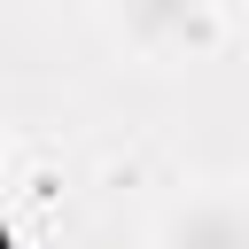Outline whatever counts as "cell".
Wrapping results in <instances>:
<instances>
[{
	"label": "cell",
	"instance_id": "obj_4",
	"mask_svg": "<svg viewBox=\"0 0 249 249\" xmlns=\"http://www.w3.org/2000/svg\"><path fill=\"white\" fill-rule=\"evenodd\" d=\"M0 249H16V233H8V218H0Z\"/></svg>",
	"mask_w": 249,
	"mask_h": 249
},
{
	"label": "cell",
	"instance_id": "obj_2",
	"mask_svg": "<svg viewBox=\"0 0 249 249\" xmlns=\"http://www.w3.org/2000/svg\"><path fill=\"white\" fill-rule=\"evenodd\" d=\"M148 249H249V179H202L148 218Z\"/></svg>",
	"mask_w": 249,
	"mask_h": 249
},
{
	"label": "cell",
	"instance_id": "obj_3",
	"mask_svg": "<svg viewBox=\"0 0 249 249\" xmlns=\"http://www.w3.org/2000/svg\"><path fill=\"white\" fill-rule=\"evenodd\" d=\"M54 187H62V171H47V163H23L16 171V195L23 202H54Z\"/></svg>",
	"mask_w": 249,
	"mask_h": 249
},
{
	"label": "cell",
	"instance_id": "obj_1",
	"mask_svg": "<svg viewBox=\"0 0 249 249\" xmlns=\"http://www.w3.org/2000/svg\"><path fill=\"white\" fill-rule=\"evenodd\" d=\"M117 47L140 62H202L226 47L233 8L226 0H109Z\"/></svg>",
	"mask_w": 249,
	"mask_h": 249
}]
</instances>
